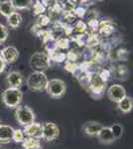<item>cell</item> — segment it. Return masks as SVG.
Listing matches in <instances>:
<instances>
[{"instance_id":"2e32d148","label":"cell","mask_w":133,"mask_h":149,"mask_svg":"<svg viewBox=\"0 0 133 149\" xmlns=\"http://www.w3.org/2000/svg\"><path fill=\"white\" fill-rule=\"evenodd\" d=\"M16 12L14 8L13 2L12 0H4V1H0V14L4 16L6 19L11 15L12 13Z\"/></svg>"},{"instance_id":"d6986e66","label":"cell","mask_w":133,"mask_h":149,"mask_svg":"<svg viewBox=\"0 0 133 149\" xmlns=\"http://www.w3.org/2000/svg\"><path fill=\"white\" fill-rule=\"evenodd\" d=\"M88 31V25L83 20H77L72 24V36L84 34Z\"/></svg>"},{"instance_id":"74e56055","label":"cell","mask_w":133,"mask_h":149,"mask_svg":"<svg viewBox=\"0 0 133 149\" xmlns=\"http://www.w3.org/2000/svg\"><path fill=\"white\" fill-rule=\"evenodd\" d=\"M4 48H5L4 44H0V58H2V52H3Z\"/></svg>"},{"instance_id":"4dcf8cb0","label":"cell","mask_w":133,"mask_h":149,"mask_svg":"<svg viewBox=\"0 0 133 149\" xmlns=\"http://www.w3.org/2000/svg\"><path fill=\"white\" fill-rule=\"evenodd\" d=\"M86 12H88V9H86V7H84L81 5H78L76 8H75L74 14H75V16L77 17V19H78V18L83 19V18L86 17Z\"/></svg>"},{"instance_id":"d590c367","label":"cell","mask_w":133,"mask_h":149,"mask_svg":"<svg viewBox=\"0 0 133 149\" xmlns=\"http://www.w3.org/2000/svg\"><path fill=\"white\" fill-rule=\"evenodd\" d=\"M42 30H43V28H41L39 25H37V24L35 23L32 26V28H31V33H32V34H35L36 36H38V34H39Z\"/></svg>"},{"instance_id":"ba28073f","label":"cell","mask_w":133,"mask_h":149,"mask_svg":"<svg viewBox=\"0 0 133 149\" xmlns=\"http://www.w3.org/2000/svg\"><path fill=\"white\" fill-rule=\"evenodd\" d=\"M107 97L113 102L119 103L124 97H126V91L121 85H112L107 90Z\"/></svg>"},{"instance_id":"484cf974","label":"cell","mask_w":133,"mask_h":149,"mask_svg":"<svg viewBox=\"0 0 133 149\" xmlns=\"http://www.w3.org/2000/svg\"><path fill=\"white\" fill-rule=\"evenodd\" d=\"M26 138V135L22 129H14L13 135H12V140L16 143H22Z\"/></svg>"},{"instance_id":"4fadbf2b","label":"cell","mask_w":133,"mask_h":149,"mask_svg":"<svg viewBox=\"0 0 133 149\" xmlns=\"http://www.w3.org/2000/svg\"><path fill=\"white\" fill-rule=\"evenodd\" d=\"M114 32V26L110 20H100V26L98 29V35L101 37H109Z\"/></svg>"},{"instance_id":"e575fe53","label":"cell","mask_w":133,"mask_h":149,"mask_svg":"<svg viewBox=\"0 0 133 149\" xmlns=\"http://www.w3.org/2000/svg\"><path fill=\"white\" fill-rule=\"evenodd\" d=\"M86 17L88 18V21L93 20V19H98V13L95 10H88Z\"/></svg>"},{"instance_id":"9c48e42d","label":"cell","mask_w":133,"mask_h":149,"mask_svg":"<svg viewBox=\"0 0 133 149\" xmlns=\"http://www.w3.org/2000/svg\"><path fill=\"white\" fill-rule=\"evenodd\" d=\"M6 81L9 88H20L24 84V77L20 72L13 71L6 76Z\"/></svg>"},{"instance_id":"5b68a950","label":"cell","mask_w":133,"mask_h":149,"mask_svg":"<svg viewBox=\"0 0 133 149\" xmlns=\"http://www.w3.org/2000/svg\"><path fill=\"white\" fill-rule=\"evenodd\" d=\"M106 88V83L101 80L97 74H93L89 77V83L88 91L91 93V97L94 98H100L102 97Z\"/></svg>"},{"instance_id":"8fae6325","label":"cell","mask_w":133,"mask_h":149,"mask_svg":"<svg viewBox=\"0 0 133 149\" xmlns=\"http://www.w3.org/2000/svg\"><path fill=\"white\" fill-rule=\"evenodd\" d=\"M19 51L13 46H6L2 52V59L5 61L6 64H13L18 60Z\"/></svg>"},{"instance_id":"44dd1931","label":"cell","mask_w":133,"mask_h":149,"mask_svg":"<svg viewBox=\"0 0 133 149\" xmlns=\"http://www.w3.org/2000/svg\"><path fill=\"white\" fill-rule=\"evenodd\" d=\"M112 74L115 76V78L118 80H125L128 74V70L125 66L119 65L116 68H114L112 70Z\"/></svg>"},{"instance_id":"3957f363","label":"cell","mask_w":133,"mask_h":149,"mask_svg":"<svg viewBox=\"0 0 133 149\" xmlns=\"http://www.w3.org/2000/svg\"><path fill=\"white\" fill-rule=\"evenodd\" d=\"M51 60L47 53L37 52L31 56L29 60L30 67L34 70V72H45L51 67Z\"/></svg>"},{"instance_id":"5bb4252c","label":"cell","mask_w":133,"mask_h":149,"mask_svg":"<svg viewBox=\"0 0 133 149\" xmlns=\"http://www.w3.org/2000/svg\"><path fill=\"white\" fill-rule=\"evenodd\" d=\"M102 125L98 122L95 121H91V122H86V124H84L83 126V131L84 134L89 136H97L98 132L101 130Z\"/></svg>"},{"instance_id":"e0dca14e","label":"cell","mask_w":133,"mask_h":149,"mask_svg":"<svg viewBox=\"0 0 133 149\" xmlns=\"http://www.w3.org/2000/svg\"><path fill=\"white\" fill-rule=\"evenodd\" d=\"M22 20L23 19H22L21 14L16 11V12H14V13H12L11 15L7 18V25L13 29L18 28L19 26L21 25V23H22Z\"/></svg>"},{"instance_id":"6da1fadb","label":"cell","mask_w":133,"mask_h":149,"mask_svg":"<svg viewBox=\"0 0 133 149\" xmlns=\"http://www.w3.org/2000/svg\"><path fill=\"white\" fill-rule=\"evenodd\" d=\"M48 83H49V80L44 72H33L29 74L26 80V85L28 88L35 93L46 90Z\"/></svg>"},{"instance_id":"7402d4cb","label":"cell","mask_w":133,"mask_h":149,"mask_svg":"<svg viewBox=\"0 0 133 149\" xmlns=\"http://www.w3.org/2000/svg\"><path fill=\"white\" fill-rule=\"evenodd\" d=\"M71 38L79 47H86V43H88V33H84V34H81V35L72 36Z\"/></svg>"},{"instance_id":"f546056e","label":"cell","mask_w":133,"mask_h":149,"mask_svg":"<svg viewBox=\"0 0 133 149\" xmlns=\"http://www.w3.org/2000/svg\"><path fill=\"white\" fill-rule=\"evenodd\" d=\"M36 145H41L40 139H36V138H31V137H26L25 140L22 142V146L24 149L29 148V147H33Z\"/></svg>"},{"instance_id":"4316f807","label":"cell","mask_w":133,"mask_h":149,"mask_svg":"<svg viewBox=\"0 0 133 149\" xmlns=\"http://www.w3.org/2000/svg\"><path fill=\"white\" fill-rule=\"evenodd\" d=\"M98 76L101 78V80L103 81H105V83H107L108 81L111 79V77H112V69H107V68H101L100 70V72H98Z\"/></svg>"},{"instance_id":"ac0fdd59","label":"cell","mask_w":133,"mask_h":149,"mask_svg":"<svg viewBox=\"0 0 133 149\" xmlns=\"http://www.w3.org/2000/svg\"><path fill=\"white\" fill-rule=\"evenodd\" d=\"M118 104V109L123 113H128L133 109V98L126 97L120 102Z\"/></svg>"},{"instance_id":"f35d334b","label":"cell","mask_w":133,"mask_h":149,"mask_svg":"<svg viewBox=\"0 0 133 149\" xmlns=\"http://www.w3.org/2000/svg\"><path fill=\"white\" fill-rule=\"evenodd\" d=\"M26 149H42V146L36 145V146H33V147H29V148H26Z\"/></svg>"},{"instance_id":"d4e9b609","label":"cell","mask_w":133,"mask_h":149,"mask_svg":"<svg viewBox=\"0 0 133 149\" xmlns=\"http://www.w3.org/2000/svg\"><path fill=\"white\" fill-rule=\"evenodd\" d=\"M43 45H44V49L46 51L45 53H47V54H50V53L58 50L57 44H56V40L53 37L48 39L47 41H45V42L43 43Z\"/></svg>"},{"instance_id":"9a60e30c","label":"cell","mask_w":133,"mask_h":149,"mask_svg":"<svg viewBox=\"0 0 133 149\" xmlns=\"http://www.w3.org/2000/svg\"><path fill=\"white\" fill-rule=\"evenodd\" d=\"M97 138L103 144H110L115 140L112 135V132L110 130V127H104V126H102L101 130L98 132Z\"/></svg>"},{"instance_id":"cb8c5ba5","label":"cell","mask_w":133,"mask_h":149,"mask_svg":"<svg viewBox=\"0 0 133 149\" xmlns=\"http://www.w3.org/2000/svg\"><path fill=\"white\" fill-rule=\"evenodd\" d=\"M32 10H33V14L36 16L42 15V14H45V12L47 9L45 8V6L42 4V1H35L33 2L32 4Z\"/></svg>"},{"instance_id":"7a4b0ae2","label":"cell","mask_w":133,"mask_h":149,"mask_svg":"<svg viewBox=\"0 0 133 149\" xmlns=\"http://www.w3.org/2000/svg\"><path fill=\"white\" fill-rule=\"evenodd\" d=\"M2 102L7 107L16 109L17 107L21 105L23 100V93L20 88H7L1 95Z\"/></svg>"},{"instance_id":"7c38bea8","label":"cell","mask_w":133,"mask_h":149,"mask_svg":"<svg viewBox=\"0 0 133 149\" xmlns=\"http://www.w3.org/2000/svg\"><path fill=\"white\" fill-rule=\"evenodd\" d=\"M14 128L10 125L1 124L0 125V145L8 144L12 140Z\"/></svg>"},{"instance_id":"30bf717a","label":"cell","mask_w":133,"mask_h":149,"mask_svg":"<svg viewBox=\"0 0 133 149\" xmlns=\"http://www.w3.org/2000/svg\"><path fill=\"white\" fill-rule=\"evenodd\" d=\"M23 131L26 137L40 139L42 138V123L34 121L33 123L29 124L27 126H24Z\"/></svg>"},{"instance_id":"836d02e7","label":"cell","mask_w":133,"mask_h":149,"mask_svg":"<svg viewBox=\"0 0 133 149\" xmlns=\"http://www.w3.org/2000/svg\"><path fill=\"white\" fill-rule=\"evenodd\" d=\"M78 65L79 64H77V63H72V62L66 61V64H65V70L69 72V73L72 74V72L75 71V69L78 67Z\"/></svg>"},{"instance_id":"f1b7e54d","label":"cell","mask_w":133,"mask_h":149,"mask_svg":"<svg viewBox=\"0 0 133 149\" xmlns=\"http://www.w3.org/2000/svg\"><path fill=\"white\" fill-rule=\"evenodd\" d=\"M110 130L112 132V135L114 139H118L121 137L122 133H123V127L121 124L118 123H114L110 126Z\"/></svg>"},{"instance_id":"ffe728a7","label":"cell","mask_w":133,"mask_h":149,"mask_svg":"<svg viewBox=\"0 0 133 149\" xmlns=\"http://www.w3.org/2000/svg\"><path fill=\"white\" fill-rule=\"evenodd\" d=\"M15 10H26L32 8L33 1L31 0H12Z\"/></svg>"},{"instance_id":"52a82bcc","label":"cell","mask_w":133,"mask_h":149,"mask_svg":"<svg viewBox=\"0 0 133 149\" xmlns=\"http://www.w3.org/2000/svg\"><path fill=\"white\" fill-rule=\"evenodd\" d=\"M60 129L54 122H45L42 124V138L46 141H53L59 136Z\"/></svg>"},{"instance_id":"60d3db41","label":"cell","mask_w":133,"mask_h":149,"mask_svg":"<svg viewBox=\"0 0 133 149\" xmlns=\"http://www.w3.org/2000/svg\"><path fill=\"white\" fill-rule=\"evenodd\" d=\"M0 125H1V120H0Z\"/></svg>"},{"instance_id":"8d00e7d4","label":"cell","mask_w":133,"mask_h":149,"mask_svg":"<svg viewBox=\"0 0 133 149\" xmlns=\"http://www.w3.org/2000/svg\"><path fill=\"white\" fill-rule=\"evenodd\" d=\"M6 63H5V61H4L2 58H0V74H2L4 71H5V69H6Z\"/></svg>"},{"instance_id":"603a6c76","label":"cell","mask_w":133,"mask_h":149,"mask_svg":"<svg viewBox=\"0 0 133 149\" xmlns=\"http://www.w3.org/2000/svg\"><path fill=\"white\" fill-rule=\"evenodd\" d=\"M56 44H57L58 50H67L71 46V40H70V38L64 36V37H61L58 40H56Z\"/></svg>"},{"instance_id":"ab89813d","label":"cell","mask_w":133,"mask_h":149,"mask_svg":"<svg viewBox=\"0 0 133 149\" xmlns=\"http://www.w3.org/2000/svg\"><path fill=\"white\" fill-rule=\"evenodd\" d=\"M0 149H3V147H2V145H0Z\"/></svg>"},{"instance_id":"277c9868","label":"cell","mask_w":133,"mask_h":149,"mask_svg":"<svg viewBox=\"0 0 133 149\" xmlns=\"http://www.w3.org/2000/svg\"><path fill=\"white\" fill-rule=\"evenodd\" d=\"M35 113L28 105H19L15 109V118L22 126H27L35 121Z\"/></svg>"},{"instance_id":"1f68e13d","label":"cell","mask_w":133,"mask_h":149,"mask_svg":"<svg viewBox=\"0 0 133 149\" xmlns=\"http://www.w3.org/2000/svg\"><path fill=\"white\" fill-rule=\"evenodd\" d=\"M8 28L2 23H0V44H3L8 38Z\"/></svg>"},{"instance_id":"83f0119b","label":"cell","mask_w":133,"mask_h":149,"mask_svg":"<svg viewBox=\"0 0 133 149\" xmlns=\"http://www.w3.org/2000/svg\"><path fill=\"white\" fill-rule=\"evenodd\" d=\"M36 24L39 25L41 28H46L51 24V21L47 14H42V15L37 16V20H36Z\"/></svg>"},{"instance_id":"8992f818","label":"cell","mask_w":133,"mask_h":149,"mask_svg":"<svg viewBox=\"0 0 133 149\" xmlns=\"http://www.w3.org/2000/svg\"><path fill=\"white\" fill-rule=\"evenodd\" d=\"M46 92L51 97L60 98L66 93V84H65L64 81L60 80V79H53L48 83Z\"/></svg>"},{"instance_id":"d6a6232c","label":"cell","mask_w":133,"mask_h":149,"mask_svg":"<svg viewBox=\"0 0 133 149\" xmlns=\"http://www.w3.org/2000/svg\"><path fill=\"white\" fill-rule=\"evenodd\" d=\"M128 56H129V52L127 51L126 49H118L117 52L115 53V57H116L117 60H121V61H126L128 59Z\"/></svg>"}]
</instances>
